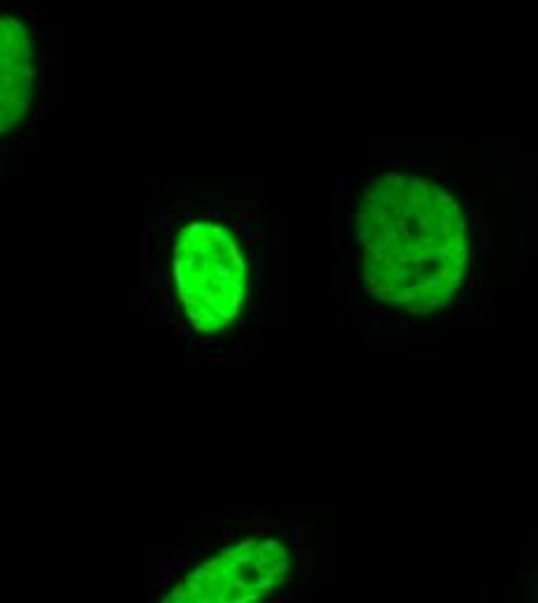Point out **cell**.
<instances>
[{
	"label": "cell",
	"mask_w": 538,
	"mask_h": 603,
	"mask_svg": "<svg viewBox=\"0 0 538 603\" xmlns=\"http://www.w3.org/2000/svg\"><path fill=\"white\" fill-rule=\"evenodd\" d=\"M357 237L367 290L411 315L441 311L469 263L466 218L457 199L425 177L387 172L362 195Z\"/></svg>",
	"instance_id": "1"
},
{
	"label": "cell",
	"mask_w": 538,
	"mask_h": 603,
	"mask_svg": "<svg viewBox=\"0 0 538 603\" xmlns=\"http://www.w3.org/2000/svg\"><path fill=\"white\" fill-rule=\"evenodd\" d=\"M35 44L19 16L0 10V137L26 121L35 100Z\"/></svg>",
	"instance_id": "4"
},
{
	"label": "cell",
	"mask_w": 538,
	"mask_h": 603,
	"mask_svg": "<svg viewBox=\"0 0 538 603\" xmlns=\"http://www.w3.org/2000/svg\"><path fill=\"white\" fill-rule=\"evenodd\" d=\"M172 276L195 330H225L239 315L246 295V263L237 239L221 223L190 220L176 232Z\"/></svg>",
	"instance_id": "2"
},
{
	"label": "cell",
	"mask_w": 538,
	"mask_h": 603,
	"mask_svg": "<svg viewBox=\"0 0 538 603\" xmlns=\"http://www.w3.org/2000/svg\"><path fill=\"white\" fill-rule=\"evenodd\" d=\"M290 568V555L274 538H248L190 571L165 601L251 603L276 592Z\"/></svg>",
	"instance_id": "3"
}]
</instances>
